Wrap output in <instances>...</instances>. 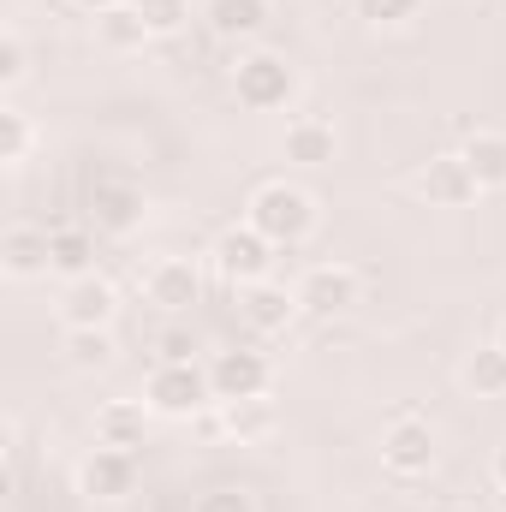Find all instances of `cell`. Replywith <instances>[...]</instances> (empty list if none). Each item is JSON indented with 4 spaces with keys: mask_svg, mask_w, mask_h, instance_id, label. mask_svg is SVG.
<instances>
[{
    "mask_svg": "<svg viewBox=\"0 0 506 512\" xmlns=\"http://www.w3.org/2000/svg\"><path fill=\"white\" fill-rule=\"evenodd\" d=\"M465 387L477 399H506V352L501 346H477L465 358Z\"/></svg>",
    "mask_w": 506,
    "mask_h": 512,
    "instance_id": "obj_22",
    "label": "cell"
},
{
    "mask_svg": "<svg viewBox=\"0 0 506 512\" xmlns=\"http://www.w3.org/2000/svg\"><path fill=\"white\" fill-rule=\"evenodd\" d=\"M72 6H84V12H96V18H102V12H114V6H126V0H72Z\"/></svg>",
    "mask_w": 506,
    "mask_h": 512,
    "instance_id": "obj_30",
    "label": "cell"
},
{
    "mask_svg": "<svg viewBox=\"0 0 506 512\" xmlns=\"http://www.w3.org/2000/svg\"><path fill=\"white\" fill-rule=\"evenodd\" d=\"M495 489H501V495H506V447H501V453H495Z\"/></svg>",
    "mask_w": 506,
    "mask_h": 512,
    "instance_id": "obj_31",
    "label": "cell"
},
{
    "mask_svg": "<svg viewBox=\"0 0 506 512\" xmlns=\"http://www.w3.org/2000/svg\"><path fill=\"white\" fill-rule=\"evenodd\" d=\"M209 262H215V274H221V280L239 292V286H256V280H268V268H274V245L256 233L251 221H239V227H227V233L215 239Z\"/></svg>",
    "mask_w": 506,
    "mask_h": 512,
    "instance_id": "obj_5",
    "label": "cell"
},
{
    "mask_svg": "<svg viewBox=\"0 0 506 512\" xmlns=\"http://www.w3.org/2000/svg\"><path fill=\"white\" fill-rule=\"evenodd\" d=\"M352 6H358V18L370 30H399V24H411L423 12V0H352Z\"/></svg>",
    "mask_w": 506,
    "mask_h": 512,
    "instance_id": "obj_26",
    "label": "cell"
},
{
    "mask_svg": "<svg viewBox=\"0 0 506 512\" xmlns=\"http://www.w3.org/2000/svg\"><path fill=\"white\" fill-rule=\"evenodd\" d=\"M24 78H30V42L18 30H6L0 36V90H18Z\"/></svg>",
    "mask_w": 506,
    "mask_h": 512,
    "instance_id": "obj_27",
    "label": "cell"
},
{
    "mask_svg": "<svg viewBox=\"0 0 506 512\" xmlns=\"http://www.w3.org/2000/svg\"><path fill=\"white\" fill-rule=\"evenodd\" d=\"M274 6L268 0H203V24L221 36V42H251L268 30Z\"/></svg>",
    "mask_w": 506,
    "mask_h": 512,
    "instance_id": "obj_16",
    "label": "cell"
},
{
    "mask_svg": "<svg viewBox=\"0 0 506 512\" xmlns=\"http://www.w3.org/2000/svg\"><path fill=\"white\" fill-rule=\"evenodd\" d=\"M131 489H137V453L96 447V453L78 465V495H84V501H102V507H114V501H126Z\"/></svg>",
    "mask_w": 506,
    "mask_h": 512,
    "instance_id": "obj_9",
    "label": "cell"
},
{
    "mask_svg": "<svg viewBox=\"0 0 506 512\" xmlns=\"http://www.w3.org/2000/svg\"><path fill=\"white\" fill-rule=\"evenodd\" d=\"M221 429L239 441H262L280 429V411H274V399H239V405H221Z\"/></svg>",
    "mask_w": 506,
    "mask_h": 512,
    "instance_id": "obj_21",
    "label": "cell"
},
{
    "mask_svg": "<svg viewBox=\"0 0 506 512\" xmlns=\"http://www.w3.org/2000/svg\"><path fill=\"white\" fill-rule=\"evenodd\" d=\"M417 191L429 197V209H465V203L483 197L477 179H471V167H465V155H435V161H423Z\"/></svg>",
    "mask_w": 506,
    "mask_h": 512,
    "instance_id": "obj_14",
    "label": "cell"
},
{
    "mask_svg": "<svg viewBox=\"0 0 506 512\" xmlns=\"http://www.w3.org/2000/svg\"><path fill=\"white\" fill-rule=\"evenodd\" d=\"M298 286H280V280H256V286H239V316L251 334H286L298 322Z\"/></svg>",
    "mask_w": 506,
    "mask_h": 512,
    "instance_id": "obj_11",
    "label": "cell"
},
{
    "mask_svg": "<svg viewBox=\"0 0 506 512\" xmlns=\"http://www.w3.org/2000/svg\"><path fill=\"white\" fill-rule=\"evenodd\" d=\"M0 274L6 280H42V274H54V227H30V221L6 227L0 233Z\"/></svg>",
    "mask_w": 506,
    "mask_h": 512,
    "instance_id": "obj_10",
    "label": "cell"
},
{
    "mask_svg": "<svg viewBox=\"0 0 506 512\" xmlns=\"http://www.w3.org/2000/svg\"><path fill=\"white\" fill-rule=\"evenodd\" d=\"M495 346H501V352H506V322H501V334H495Z\"/></svg>",
    "mask_w": 506,
    "mask_h": 512,
    "instance_id": "obj_32",
    "label": "cell"
},
{
    "mask_svg": "<svg viewBox=\"0 0 506 512\" xmlns=\"http://www.w3.org/2000/svg\"><path fill=\"white\" fill-rule=\"evenodd\" d=\"M143 298L155 304V310H191L197 298H203V274H197V262L191 256H161L149 274H143Z\"/></svg>",
    "mask_w": 506,
    "mask_h": 512,
    "instance_id": "obj_12",
    "label": "cell"
},
{
    "mask_svg": "<svg viewBox=\"0 0 506 512\" xmlns=\"http://www.w3.org/2000/svg\"><path fill=\"white\" fill-rule=\"evenodd\" d=\"M72 370H108L114 364V328H66Z\"/></svg>",
    "mask_w": 506,
    "mask_h": 512,
    "instance_id": "obj_23",
    "label": "cell"
},
{
    "mask_svg": "<svg viewBox=\"0 0 506 512\" xmlns=\"http://www.w3.org/2000/svg\"><path fill=\"white\" fill-rule=\"evenodd\" d=\"M459 155H465L477 191H506V131H471Z\"/></svg>",
    "mask_w": 506,
    "mask_h": 512,
    "instance_id": "obj_18",
    "label": "cell"
},
{
    "mask_svg": "<svg viewBox=\"0 0 506 512\" xmlns=\"http://www.w3.org/2000/svg\"><path fill=\"white\" fill-rule=\"evenodd\" d=\"M143 405L155 417H203L215 405V387H209V364H155L149 382H143Z\"/></svg>",
    "mask_w": 506,
    "mask_h": 512,
    "instance_id": "obj_3",
    "label": "cell"
},
{
    "mask_svg": "<svg viewBox=\"0 0 506 512\" xmlns=\"http://www.w3.org/2000/svg\"><path fill=\"white\" fill-rule=\"evenodd\" d=\"M143 215H149L143 185H131V179H96V185H90V227H96V233L126 239V233L143 227Z\"/></svg>",
    "mask_w": 506,
    "mask_h": 512,
    "instance_id": "obj_8",
    "label": "cell"
},
{
    "mask_svg": "<svg viewBox=\"0 0 506 512\" xmlns=\"http://www.w3.org/2000/svg\"><path fill=\"white\" fill-rule=\"evenodd\" d=\"M114 316H120L114 280H102V274L66 280V298H60V322L66 328H114Z\"/></svg>",
    "mask_w": 506,
    "mask_h": 512,
    "instance_id": "obj_13",
    "label": "cell"
},
{
    "mask_svg": "<svg viewBox=\"0 0 506 512\" xmlns=\"http://www.w3.org/2000/svg\"><path fill=\"white\" fill-rule=\"evenodd\" d=\"M191 512H256V495H245V489H209V495H197Z\"/></svg>",
    "mask_w": 506,
    "mask_h": 512,
    "instance_id": "obj_28",
    "label": "cell"
},
{
    "mask_svg": "<svg viewBox=\"0 0 506 512\" xmlns=\"http://www.w3.org/2000/svg\"><path fill=\"white\" fill-rule=\"evenodd\" d=\"M280 149H286L292 167H328V161L340 155V131L328 126V120H310V114H304V120L286 126V143H280Z\"/></svg>",
    "mask_w": 506,
    "mask_h": 512,
    "instance_id": "obj_17",
    "label": "cell"
},
{
    "mask_svg": "<svg viewBox=\"0 0 506 512\" xmlns=\"http://www.w3.org/2000/svg\"><path fill=\"white\" fill-rule=\"evenodd\" d=\"M209 387H215V405L268 399V387H274V364H268V352H256V346H227V352L209 358Z\"/></svg>",
    "mask_w": 506,
    "mask_h": 512,
    "instance_id": "obj_4",
    "label": "cell"
},
{
    "mask_svg": "<svg viewBox=\"0 0 506 512\" xmlns=\"http://www.w3.org/2000/svg\"><path fill=\"white\" fill-rule=\"evenodd\" d=\"M501 512H506V495H501Z\"/></svg>",
    "mask_w": 506,
    "mask_h": 512,
    "instance_id": "obj_33",
    "label": "cell"
},
{
    "mask_svg": "<svg viewBox=\"0 0 506 512\" xmlns=\"http://www.w3.org/2000/svg\"><path fill=\"white\" fill-rule=\"evenodd\" d=\"M245 221L274 245V251H298L310 233H316V197L304 185H286V179H268L256 185L251 203H245Z\"/></svg>",
    "mask_w": 506,
    "mask_h": 512,
    "instance_id": "obj_1",
    "label": "cell"
},
{
    "mask_svg": "<svg viewBox=\"0 0 506 512\" xmlns=\"http://www.w3.org/2000/svg\"><path fill=\"white\" fill-rule=\"evenodd\" d=\"M137 6V18L149 24V36L161 42V36H179L185 24H191V0H131Z\"/></svg>",
    "mask_w": 506,
    "mask_h": 512,
    "instance_id": "obj_25",
    "label": "cell"
},
{
    "mask_svg": "<svg viewBox=\"0 0 506 512\" xmlns=\"http://www.w3.org/2000/svg\"><path fill=\"white\" fill-rule=\"evenodd\" d=\"M30 149H36V126H30V114L0 108V161H6V167H24Z\"/></svg>",
    "mask_w": 506,
    "mask_h": 512,
    "instance_id": "obj_24",
    "label": "cell"
},
{
    "mask_svg": "<svg viewBox=\"0 0 506 512\" xmlns=\"http://www.w3.org/2000/svg\"><path fill=\"white\" fill-rule=\"evenodd\" d=\"M364 298V274L352 268V262H316V268H304V280H298V304L310 310V316H346L352 304Z\"/></svg>",
    "mask_w": 506,
    "mask_h": 512,
    "instance_id": "obj_6",
    "label": "cell"
},
{
    "mask_svg": "<svg viewBox=\"0 0 506 512\" xmlns=\"http://www.w3.org/2000/svg\"><path fill=\"white\" fill-rule=\"evenodd\" d=\"M191 358H197L191 334H161V364H191Z\"/></svg>",
    "mask_w": 506,
    "mask_h": 512,
    "instance_id": "obj_29",
    "label": "cell"
},
{
    "mask_svg": "<svg viewBox=\"0 0 506 512\" xmlns=\"http://www.w3.org/2000/svg\"><path fill=\"white\" fill-rule=\"evenodd\" d=\"M96 36H102V48H108V54H143V48L155 42V36H149V24L137 18V6H131V0L96 18Z\"/></svg>",
    "mask_w": 506,
    "mask_h": 512,
    "instance_id": "obj_19",
    "label": "cell"
},
{
    "mask_svg": "<svg viewBox=\"0 0 506 512\" xmlns=\"http://www.w3.org/2000/svg\"><path fill=\"white\" fill-rule=\"evenodd\" d=\"M381 465L393 471V477H429L435 471V429L423 423V417H393L387 429H381Z\"/></svg>",
    "mask_w": 506,
    "mask_h": 512,
    "instance_id": "obj_7",
    "label": "cell"
},
{
    "mask_svg": "<svg viewBox=\"0 0 506 512\" xmlns=\"http://www.w3.org/2000/svg\"><path fill=\"white\" fill-rule=\"evenodd\" d=\"M54 274L60 280L96 274V233L90 227H54Z\"/></svg>",
    "mask_w": 506,
    "mask_h": 512,
    "instance_id": "obj_20",
    "label": "cell"
},
{
    "mask_svg": "<svg viewBox=\"0 0 506 512\" xmlns=\"http://www.w3.org/2000/svg\"><path fill=\"white\" fill-rule=\"evenodd\" d=\"M233 96L251 114H280L298 96V66L286 54H274V48H251V54L233 60Z\"/></svg>",
    "mask_w": 506,
    "mask_h": 512,
    "instance_id": "obj_2",
    "label": "cell"
},
{
    "mask_svg": "<svg viewBox=\"0 0 506 512\" xmlns=\"http://www.w3.org/2000/svg\"><path fill=\"white\" fill-rule=\"evenodd\" d=\"M149 405H137V399H108L102 411H96V447H120V453H137L143 441H149Z\"/></svg>",
    "mask_w": 506,
    "mask_h": 512,
    "instance_id": "obj_15",
    "label": "cell"
}]
</instances>
